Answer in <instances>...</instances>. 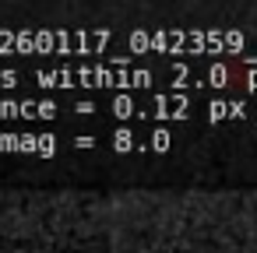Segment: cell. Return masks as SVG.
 <instances>
[{
    "instance_id": "obj_1",
    "label": "cell",
    "mask_w": 257,
    "mask_h": 253,
    "mask_svg": "<svg viewBox=\"0 0 257 253\" xmlns=\"http://www.w3.org/2000/svg\"><path fill=\"white\" fill-rule=\"evenodd\" d=\"M43 85H71V81H81V85H148L152 74L148 71H53V74H39Z\"/></svg>"
},
{
    "instance_id": "obj_2",
    "label": "cell",
    "mask_w": 257,
    "mask_h": 253,
    "mask_svg": "<svg viewBox=\"0 0 257 253\" xmlns=\"http://www.w3.org/2000/svg\"><path fill=\"white\" fill-rule=\"evenodd\" d=\"M57 109L46 102H0V116H53Z\"/></svg>"
},
{
    "instance_id": "obj_3",
    "label": "cell",
    "mask_w": 257,
    "mask_h": 253,
    "mask_svg": "<svg viewBox=\"0 0 257 253\" xmlns=\"http://www.w3.org/2000/svg\"><path fill=\"white\" fill-rule=\"evenodd\" d=\"M0 81H4V85H15V81H18V78H15V74H11V71H4V74H0Z\"/></svg>"
}]
</instances>
